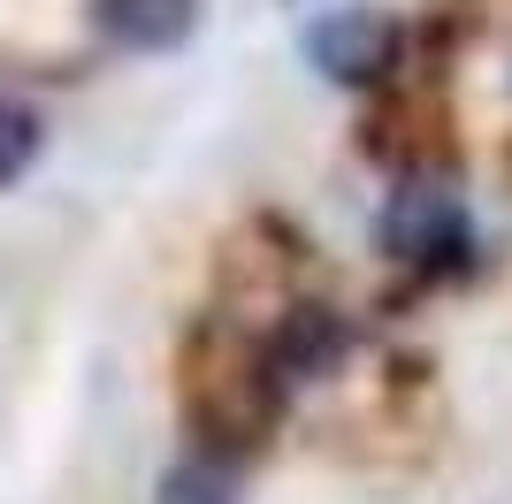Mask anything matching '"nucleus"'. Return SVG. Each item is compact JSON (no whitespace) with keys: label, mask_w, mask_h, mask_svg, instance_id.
Segmentation results:
<instances>
[{"label":"nucleus","mask_w":512,"mask_h":504,"mask_svg":"<svg viewBox=\"0 0 512 504\" xmlns=\"http://www.w3.org/2000/svg\"><path fill=\"white\" fill-rule=\"evenodd\" d=\"M92 16H100V31L115 46H130V54H161V46H176L184 31H192L199 0H100Z\"/></svg>","instance_id":"3"},{"label":"nucleus","mask_w":512,"mask_h":504,"mask_svg":"<svg viewBox=\"0 0 512 504\" xmlns=\"http://www.w3.org/2000/svg\"><path fill=\"white\" fill-rule=\"evenodd\" d=\"M344 352H352V329L329 306H291L276 344H268V375L276 382H321L344 367Z\"/></svg>","instance_id":"2"},{"label":"nucleus","mask_w":512,"mask_h":504,"mask_svg":"<svg viewBox=\"0 0 512 504\" xmlns=\"http://www.w3.org/2000/svg\"><path fill=\"white\" fill-rule=\"evenodd\" d=\"M451 237H459V214L436 207L428 191H406V199L390 207V222H383V245L390 252H428V245H451Z\"/></svg>","instance_id":"4"},{"label":"nucleus","mask_w":512,"mask_h":504,"mask_svg":"<svg viewBox=\"0 0 512 504\" xmlns=\"http://www.w3.org/2000/svg\"><path fill=\"white\" fill-rule=\"evenodd\" d=\"M161 504H237V482L214 459H184L161 474Z\"/></svg>","instance_id":"5"},{"label":"nucleus","mask_w":512,"mask_h":504,"mask_svg":"<svg viewBox=\"0 0 512 504\" xmlns=\"http://www.w3.org/2000/svg\"><path fill=\"white\" fill-rule=\"evenodd\" d=\"M398 46H406V31H398V16H383V8H337V16H321L314 31H306L314 69L337 77V84H375L398 62Z\"/></svg>","instance_id":"1"},{"label":"nucleus","mask_w":512,"mask_h":504,"mask_svg":"<svg viewBox=\"0 0 512 504\" xmlns=\"http://www.w3.org/2000/svg\"><path fill=\"white\" fill-rule=\"evenodd\" d=\"M31 153H39V115L0 100V184H16L23 168H31Z\"/></svg>","instance_id":"6"}]
</instances>
